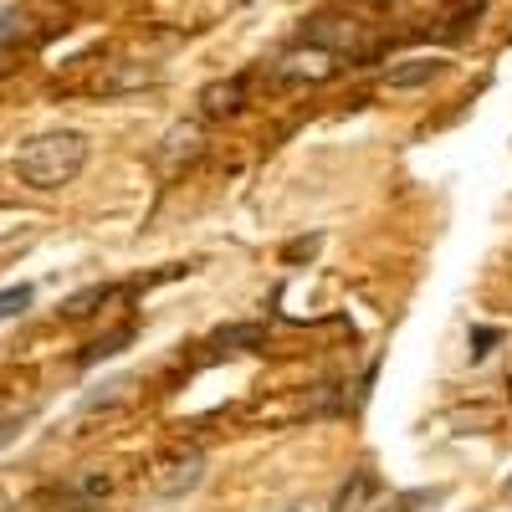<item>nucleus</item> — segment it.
Returning <instances> with one entry per match:
<instances>
[{"label":"nucleus","mask_w":512,"mask_h":512,"mask_svg":"<svg viewBox=\"0 0 512 512\" xmlns=\"http://www.w3.org/2000/svg\"><path fill=\"white\" fill-rule=\"evenodd\" d=\"M180 159H200V128L185 123V128H169V139L159 149V164H180Z\"/></svg>","instance_id":"nucleus-7"},{"label":"nucleus","mask_w":512,"mask_h":512,"mask_svg":"<svg viewBox=\"0 0 512 512\" xmlns=\"http://www.w3.org/2000/svg\"><path fill=\"white\" fill-rule=\"evenodd\" d=\"M272 77H277V82H297V77H308V82H323V77H333V52L313 47V41H297L292 52H282V57H277Z\"/></svg>","instance_id":"nucleus-2"},{"label":"nucleus","mask_w":512,"mask_h":512,"mask_svg":"<svg viewBox=\"0 0 512 512\" xmlns=\"http://www.w3.org/2000/svg\"><path fill=\"white\" fill-rule=\"evenodd\" d=\"M502 344V328H472V359H487Z\"/></svg>","instance_id":"nucleus-12"},{"label":"nucleus","mask_w":512,"mask_h":512,"mask_svg":"<svg viewBox=\"0 0 512 512\" xmlns=\"http://www.w3.org/2000/svg\"><path fill=\"white\" fill-rule=\"evenodd\" d=\"M108 297H113V287H88V292H77L72 303H67V318H88L93 303H108Z\"/></svg>","instance_id":"nucleus-9"},{"label":"nucleus","mask_w":512,"mask_h":512,"mask_svg":"<svg viewBox=\"0 0 512 512\" xmlns=\"http://www.w3.org/2000/svg\"><path fill=\"white\" fill-rule=\"evenodd\" d=\"M364 492H374V477H369V472H359V477H354V487H344V492H338V512H344V507L354 512V507L364 502Z\"/></svg>","instance_id":"nucleus-11"},{"label":"nucleus","mask_w":512,"mask_h":512,"mask_svg":"<svg viewBox=\"0 0 512 512\" xmlns=\"http://www.w3.org/2000/svg\"><path fill=\"white\" fill-rule=\"evenodd\" d=\"M16 431H21V420H16V415H0V446H11Z\"/></svg>","instance_id":"nucleus-14"},{"label":"nucleus","mask_w":512,"mask_h":512,"mask_svg":"<svg viewBox=\"0 0 512 512\" xmlns=\"http://www.w3.org/2000/svg\"><path fill=\"white\" fill-rule=\"evenodd\" d=\"M200 482H205V456L190 451V456H175V461L159 466L154 492H159V497H180V492H195Z\"/></svg>","instance_id":"nucleus-3"},{"label":"nucleus","mask_w":512,"mask_h":512,"mask_svg":"<svg viewBox=\"0 0 512 512\" xmlns=\"http://www.w3.org/2000/svg\"><path fill=\"white\" fill-rule=\"evenodd\" d=\"M26 308H31V287H6V292H0V323L26 313Z\"/></svg>","instance_id":"nucleus-10"},{"label":"nucleus","mask_w":512,"mask_h":512,"mask_svg":"<svg viewBox=\"0 0 512 512\" xmlns=\"http://www.w3.org/2000/svg\"><path fill=\"white\" fill-rule=\"evenodd\" d=\"M31 41V16L21 6L0 11V72H6L11 62H21V47Z\"/></svg>","instance_id":"nucleus-5"},{"label":"nucleus","mask_w":512,"mask_h":512,"mask_svg":"<svg viewBox=\"0 0 512 512\" xmlns=\"http://www.w3.org/2000/svg\"><path fill=\"white\" fill-rule=\"evenodd\" d=\"M82 169H88V134H77V128H57V134H41L21 149L16 159V175L21 185L52 195L62 185H72Z\"/></svg>","instance_id":"nucleus-1"},{"label":"nucleus","mask_w":512,"mask_h":512,"mask_svg":"<svg viewBox=\"0 0 512 512\" xmlns=\"http://www.w3.org/2000/svg\"><path fill=\"white\" fill-rule=\"evenodd\" d=\"M11 512H16V507H11Z\"/></svg>","instance_id":"nucleus-15"},{"label":"nucleus","mask_w":512,"mask_h":512,"mask_svg":"<svg viewBox=\"0 0 512 512\" xmlns=\"http://www.w3.org/2000/svg\"><path fill=\"white\" fill-rule=\"evenodd\" d=\"M128 338H134V328L123 323L118 333H108V338H98V344H88V349H82V359H77V364H82V369H93L98 359H113V354H123V344H128Z\"/></svg>","instance_id":"nucleus-8"},{"label":"nucleus","mask_w":512,"mask_h":512,"mask_svg":"<svg viewBox=\"0 0 512 512\" xmlns=\"http://www.w3.org/2000/svg\"><path fill=\"white\" fill-rule=\"evenodd\" d=\"M441 72H446V62L415 57V62H405V67H390V88H425V82H436Z\"/></svg>","instance_id":"nucleus-6"},{"label":"nucleus","mask_w":512,"mask_h":512,"mask_svg":"<svg viewBox=\"0 0 512 512\" xmlns=\"http://www.w3.org/2000/svg\"><path fill=\"white\" fill-rule=\"evenodd\" d=\"M41 512H93V502H82V497H52Z\"/></svg>","instance_id":"nucleus-13"},{"label":"nucleus","mask_w":512,"mask_h":512,"mask_svg":"<svg viewBox=\"0 0 512 512\" xmlns=\"http://www.w3.org/2000/svg\"><path fill=\"white\" fill-rule=\"evenodd\" d=\"M246 88H251L246 72H236V77H226V82H210V88L200 93L205 118H231V113H241V108H246Z\"/></svg>","instance_id":"nucleus-4"}]
</instances>
